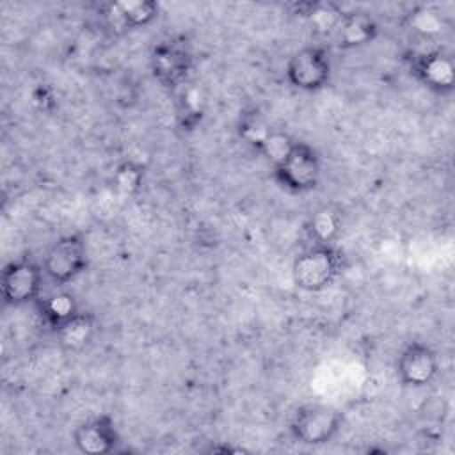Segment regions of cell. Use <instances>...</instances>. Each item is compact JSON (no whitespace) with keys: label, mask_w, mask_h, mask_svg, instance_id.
<instances>
[{"label":"cell","mask_w":455,"mask_h":455,"mask_svg":"<svg viewBox=\"0 0 455 455\" xmlns=\"http://www.w3.org/2000/svg\"><path fill=\"white\" fill-rule=\"evenodd\" d=\"M441 370L437 352L423 341H409L398 354L396 377L407 387L432 384Z\"/></svg>","instance_id":"cell-9"},{"label":"cell","mask_w":455,"mask_h":455,"mask_svg":"<svg viewBox=\"0 0 455 455\" xmlns=\"http://www.w3.org/2000/svg\"><path fill=\"white\" fill-rule=\"evenodd\" d=\"M43 265L30 256H20L9 261L2 270V297L7 306L21 307L37 304L43 288Z\"/></svg>","instance_id":"cell-5"},{"label":"cell","mask_w":455,"mask_h":455,"mask_svg":"<svg viewBox=\"0 0 455 455\" xmlns=\"http://www.w3.org/2000/svg\"><path fill=\"white\" fill-rule=\"evenodd\" d=\"M108 14H114L126 28H142L158 18V4L153 0H132L110 4Z\"/></svg>","instance_id":"cell-15"},{"label":"cell","mask_w":455,"mask_h":455,"mask_svg":"<svg viewBox=\"0 0 455 455\" xmlns=\"http://www.w3.org/2000/svg\"><path fill=\"white\" fill-rule=\"evenodd\" d=\"M332 36L341 50L361 48L375 41L379 36V25L364 11H348L341 14Z\"/></svg>","instance_id":"cell-11"},{"label":"cell","mask_w":455,"mask_h":455,"mask_svg":"<svg viewBox=\"0 0 455 455\" xmlns=\"http://www.w3.org/2000/svg\"><path fill=\"white\" fill-rule=\"evenodd\" d=\"M343 412L327 403H304L290 421V434L295 441L307 446H322L331 443L341 430Z\"/></svg>","instance_id":"cell-3"},{"label":"cell","mask_w":455,"mask_h":455,"mask_svg":"<svg viewBox=\"0 0 455 455\" xmlns=\"http://www.w3.org/2000/svg\"><path fill=\"white\" fill-rule=\"evenodd\" d=\"M343 270V252L336 245H309L291 263V277L299 290L318 293L327 290Z\"/></svg>","instance_id":"cell-1"},{"label":"cell","mask_w":455,"mask_h":455,"mask_svg":"<svg viewBox=\"0 0 455 455\" xmlns=\"http://www.w3.org/2000/svg\"><path fill=\"white\" fill-rule=\"evenodd\" d=\"M272 167L275 183L290 194L311 192L322 178V158L318 151L302 140H295L288 153Z\"/></svg>","instance_id":"cell-2"},{"label":"cell","mask_w":455,"mask_h":455,"mask_svg":"<svg viewBox=\"0 0 455 455\" xmlns=\"http://www.w3.org/2000/svg\"><path fill=\"white\" fill-rule=\"evenodd\" d=\"M341 213L332 206H320L306 220L304 231L311 245H334L341 233Z\"/></svg>","instance_id":"cell-13"},{"label":"cell","mask_w":455,"mask_h":455,"mask_svg":"<svg viewBox=\"0 0 455 455\" xmlns=\"http://www.w3.org/2000/svg\"><path fill=\"white\" fill-rule=\"evenodd\" d=\"M142 185V171L140 167L133 165V164H123L117 171H116V187L123 192V194H135Z\"/></svg>","instance_id":"cell-16"},{"label":"cell","mask_w":455,"mask_h":455,"mask_svg":"<svg viewBox=\"0 0 455 455\" xmlns=\"http://www.w3.org/2000/svg\"><path fill=\"white\" fill-rule=\"evenodd\" d=\"M36 306L39 309L43 322L52 331L55 327H59L62 322H66L68 318H71L75 313L80 311V306H78L75 295L69 291H64V290L53 291L46 297H41Z\"/></svg>","instance_id":"cell-14"},{"label":"cell","mask_w":455,"mask_h":455,"mask_svg":"<svg viewBox=\"0 0 455 455\" xmlns=\"http://www.w3.org/2000/svg\"><path fill=\"white\" fill-rule=\"evenodd\" d=\"M89 267L87 243L80 233H69L57 238L43 256L44 275L55 286H66Z\"/></svg>","instance_id":"cell-4"},{"label":"cell","mask_w":455,"mask_h":455,"mask_svg":"<svg viewBox=\"0 0 455 455\" xmlns=\"http://www.w3.org/2000/svg\"><path fill=\"white\" fill-rule=\"evenodd\" d=\"M121 441L116 421L108 414H98L84 419L73 430V444L87 455H105L117 448Z\"/></svg>","instance_id":"cell-10"},{"label":"cell","mask_w":455,"mask_h":455,"mask_svg":"<svg viewBox=\"0 0 455 455\" xmlns=\"http://www.w3.org/2000/svg\"><path fill=\"white\" fill-rule=\"evenodd\" d=\"M98 331V320L91 311L80 309L71 318L53 329L55 339L64 352H82L91 345Z\"/></svg>","instance_id":"cell-12"},{"label":"cell","mask_w":455,"mask_h":455,"mask_svg":"<svg viewBox=\"0 0 455 455\" xmlns=\"http://www.w3.org/2000/svg\"><path fill=\"white\" fill-rule=\"evenodd\" d=\"M409 69L412 76L435 94H450L455 87V64L450 53L441 48L412 52L409 55Z\"/></svg>","instance_id":"cell-8"},{"label":"cell","mask_w":455,"mask_h":455,"mask_svg":"<svg viewBox=\"0 0 455 455\" xmlns=\"http://www.w3.org/2000/svg\"><path fill=\"white\" fill-rule=\"evenodd\" d=\"M194 57L183 41H160L149 57L155 80L167 89H180L188 82Z\"/></svg>","instance_id":"cell-7"},{"label":"cell","mask_w":455,"mask_h":455,"mask_svg":"<svg viewBox=\"0 0 455 455\" xmlns=\"http://www.w3.org/2000/svg\"><path fill=\"white\" fill-rule=\"evenodd\" d=\"M332 73L331 55L323 46L309 44L293 52L286 62L284 75L288 82L306 92H315L323 89Z\"/></svg>","instance_id":"cell-6"}]
</instances>
